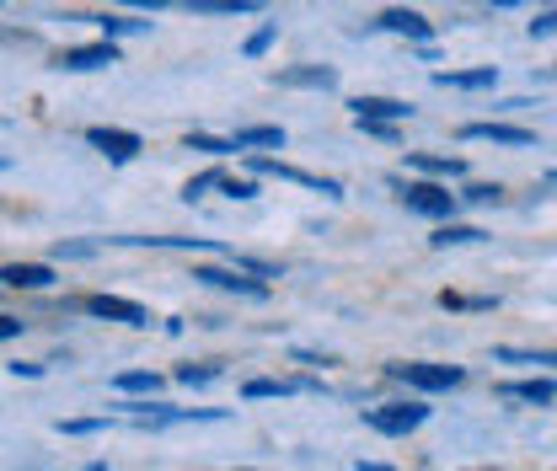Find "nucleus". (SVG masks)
<instances>
[{
	"instance_id": "14",
	"label": "nucleus",
	"mask_w": 557,
	"mask_h": 471,
	"mask_svg": "<svg viewBox=\"0 0 557 471\" xmlns=\"http://www.w3.org/2000/svg\"><path fill=\"white\" fill-rule=\"evenodd\" d=\"M498 397H504V402L553 407L557 402V381H547V375H531V381H498Z\"/></svg>"
},
{
	"instance_id": "37",
	"label": "nucleus",
	"mask_w": 557,
	"mask_h": 471,
	"mask_svg": "<svg viewBox=\"0 0 557 471\" xmlns=\"http://www.w3.org/2000/svg\"><path fill=\"white\" fill-rule=\"evenodd\" d=\"M5 166H11V161H5V156H0V172H5Z\"/></svg>"
},
{
	"instance_id": "27",
	"label": "nucleus",
	"mask_w": 557,
	"mask_h": 471,
	"mask_svg": "<svg viewBox=\"0 0 557 471\" xmlns=\"http://www.w3.org/2000/svg\"><path fill=\"white\" fill-rule=\"evenodd\" d=\"M220 194H225V199H258V177H231V172H225V183H220Z\"/></svg>"
},
{
	"instance_id": "7",
	"label": "nucleus",
	"mask_w": 557,
	"mask_h": 471,
	"mask_svg": "<svg viewBox=\"0 0 557 471\" xmlns=\"http://www.w3.org/2000/svg\"><path fill=\"white\" fill-rule=\"evenodd\" d=\"M81 311H86V317H97V322L150 327V311H145L139 300H124V295H86V300H81Z\"/></svg>"
},
{
	"instance_id": "30",
	"label": "nucleus",
	"mask_w": 557,
	"mask_h": 471,
	"mask_svg": "<svg viewBox=\"0 0 557 471\" xmlns=\"http://www.w3.org/2000/svg\"><path fill=\"white\" fill-rule=\"evenodd\" d=\"M108 418H60V434H102Z\"/></svg>"
},
{
	"instance_id": "19",
	"label": "nucleus",
	"mask_w": 557,
	"mask_h": 471,
	"mask_svg": "<svg viewBox=\"0 0 557 471\" xmlns=\"http://www.w3.org/2000/svg\"><path fill=\"white\" fill-rule=\"evenodd\" d=\"M236 150L247 156V150H284V129L278 124H247V129H236Z\"/></svg>"
},
{
	"instance_id": "35",
	"label": "nucleus",
	"mask_w": 557,
	"mask_h": 471,
	"mask_svg": "<svg viewBox=\"0 0 557 471\" xmlns=\"http://www.w3.org/2000/svg\"><path fill=\"white\" fill-rule=\"evenodd\" d=\"M295 359H300V364H333L327 354H311V348H295Z\"/></svg>"
},
{
	"instance_id": "6",
	"label": "nucleus",
	"mask_w": 557,
	"mask_h": 471,
	"mask_svg": "<svg viewBox=\"0 0 557 471\" xmlns=\"http://www.w3.org/2000/svg\"><path fill=\"white\" fill-rule=\"evenodd\" d=\"M86 145L102 150L113 166H129L139 150H145V139H139L135 129H113V124H91V129H86Z\"/></svg>"
},
{
	"instance_id": "12",
	"label": "nucleus",
	"mask_w": 557,
	"mask_h": 471,
	"mask_svg": "<svg viewBox=\"0 0 557 471\" xmlns=\"http://www.w3.org/2000/svg\"><path fill=\"white\" fill-rule=\"evenodd\" d=\"M375 33H397V38L429 44V38H434V22H429V16H418V11H408V5H392V11H381V16H375Z\"/></svg>"
},
{
	"instance_id": "24",
	"label": "nucleus",
	"mask_w": 557,
	"mask_h": 471,
	"mask_svg": "<svg viewBox=\"0 0 557 471\" xmlns=\"http://www.w3.org/2000/svg\"><path fill=\"white\" fill-rule=\"evenodd\" d=\"M274 38H278V22H263V27H258V33L242 44V54H247V60H263V54L274 49Z\"/></svg>"
},
{
	"instance_id": "11",
	"label": "nucleus",
	"mask_w": 557,
	"mask_h": 471,
	"mask_svg": "<svg viewBox=\"0 0 557 471\" xmlns=\"http://www.w3.org/2000/svg\"><path fill=\"white\" fill-rule=\"evenodd\" d=\"M113 247H156V252H231V247H214L205 236H108Z\"/></svg>"
},
{
	"instance_id": "1",
	"label": "nucleus",
	"mask_w": 557,
	"mask_h": 471,
	"mask_svg": "<svg viewBox=\"0 0 557 471\" xmlns=\"http://www.w3.org/2000/svg\"><path fill=\"white\" fill-rule=\"evenodd\" d=\"M247 172H252V177H278V183H300V188H311V194H322V199H344V183H338V177L300 172V166H289V161H278V156H263V150H247Z\"/></svg>"
},
{
	"instance_id": "18",
	"label": "nucleus",
	"mask_w": 557,
	"mask_h": 471,
	"mask_svg": "<svg viewBox=\"0 0 557 471\" xmlns=\"http://www.w3.org/2000/svg\"><path fill=\"white\" fill-rule=\"evenodd\" d=\"M487 241L483 225H461V220H440V231L429 236V247H478Z\"/></svg>"
},
{
	"instance_id": "34",
	"label": "nucleus",
	"mask_w": 557,
	"mask_h": 471,
	"mask_svg": "<svg viewBox=\"0 0 557 471\" xmlns=\"http://www.w3.org/2000/svg\"><path fill=\"white\" fill-rule=\"evenodd\" d=\"M11 375H27V381H38V375H44V364H27V359H16V364H11Z\"/></svg>"
},
{
	"instance_id": "31",
	"label": "nucleus",
	"mask_w": 557,
	"mask_h": 471,
	"mask_svg": "<svg viewBox=\"0 0 557 471\" xmlns=\"http://www.w3.org/2000/svg\"><path fill=\"white\" fill-rule=\"evenodd\" d=\"M54 258H65V263H81V258H97V241H60V247H54Z\"/></svg>"
},
{
	"instance_id": "28",
	"label": "nucleus",
	"mask_w": 557,
	"mask_h": 471,
	"mask_svg": "<svg viewBox=\"0 0 557 471\" xmlns=\"http://www.w3.org/2000/svg\"><path fill=\"white\" fill-rule=\"evenodd\" d=\"M177 381L183 386H209V381H220V364H183Z\"/></svg>"
},
{
	"instance_id": "17",
	"label": "nucleus",
	"mask_w": 557,
	"mask_h": 471,
	"mask_svg": "<svg viewBox=\"0 0 557 471\" xmlns=\"http://www.w3.org/2000/svg\"><path fill=\"white\" fill-rule=\"evenodd\" d=\"M408 172L434 177V183H450V177H467V161L461 156H423V150H413L408 156Z\"/></svg>"
},
{
	"instance_id": "4",
	"label": "nucleus",
	"mask_w": 557,
	"mask_h": 471,
	"mask_svg": "<svg viewBox=\"0 0 557 471\" xmlns=\"http://www.w3.org/2000/svg\"><path fill=\"white\" fill-rule=\"evenodd\" d=\"M386 375L403 381V386H413V392H456L467 381L461 364H386Z\"/></svg>"
},
{
	"instance_id": "33",
	"label": "nucleus",
	"mask_w": 557,
	"mask_h": 471,
	"mask_svg": "<svg viewBox=\"0 0 557 471\" xmlns=\"http://www.w3.org/2000/svg\"><path fill=\"white\" fill-rule=\"evenodd\" d=\"M11 337H22V322L16 317H0V343H11Z\"/></svg>"
},
{
	"instance_id": "38",
	"label": "nucleus",
	"mask_w": 557,
	"mask_h": 471,
	"mask_svg": "<svg viewBox=\"0 0 557 471\" xmlns=\"http://www.w3.org/2000/svg\"><path fill=\"white\" fill-rule=\"evenodd\" d=\"M547 183H557V172H553V177H547Z\"/></svg>"
},
{
	"instance_id": "16",
	"label": "nucleus",
	"mask_w": 557,
	"mask_h": 471,
	"mask_svg": "<svg viewBox=\"0 0 557 471\" xmlns=\"http://www.w3.org/2000/svg\"><path fill=\"white\" fill-rule=\"evenodd\" d=\"M434 86H450V91H487V86H498V65H478V70H434Z\"/></svg>"
},
{
	"instance_id": "29",
	"label": "nucleus",
	"mask_w": 557,
	"mask_h": 471,
	"mask_svg": "<svg viewBox=\"0 0 557 471\" xmlns=\"http://www.w3.org/2000/svg\"><path fill=\"white\" fill-rule=\"evenodd\" d=\"M525 33H531V38H557V5H547V11H536V16L525 22Z\"/></svg>"
},
{
	"instance_id": "15",
	"label": "nucleus",
	"mask_w": 557,
	"mask_h": 471,
	"mask_svg": "<svg viewBox=\"0 0 557 471\" xmlns=\"http://www.w3.org/2000/svg\"><path fill=\"white\" fill-rule=\"evenodd\" d=\"M348 108H354V119H381V124H408L413 119V108L397 102V97H354Z\"/></svg>"
},
{
	"instance_id": "20",
	"label": "nucleus",
	"mask_w": 557,
	"mask_h": 471,
	"mask_svg": "<svg viewBox=\"0 0 557 471\" xmlns=\"http://www.w3.org/2000/svg\"><path fill=\"white\" fill-rule=\"evenodd\" d=\"M498 364H542V370H557V348H493Z\"/></svg>"
},
{
	"instance_id": "21",
	"label": "nucleus",
	"mask_w": 557,
	"mask_h": 471,
	"mask_svg": "<svg viewBox=\"0 0 557 471\" xmlns=\"http://www.w3.org/2000/svg\"><path fill=\"white\" fill-rule=\"evenodd\" d=\"M91 22H97L102 38H129V33H145V27H150L145 16H124V11H102V16H91Z\"/></svg>"
},
{
	"instance_id": "39",
	"label": "nucleus",
	"mask_w": 557,
	"mask_h": 471,
	"mask_svg": "<svg viewBox=\"0 0 557 471\" xmlns=\"http://www.w3.org/2000/svg\"><path fill=\"white\" fill-rule=\"evenodd\" d=\"M0 5H5V0H0Z\"/></svg>"
},
{
	"instance_id": "10",
	"label": "nucleus",
	"mask_w": 557,
	"mask_h": 471,
	"mask_svg": "<svg viewBox=\"0 0 557 471\" xmlns=\"http://www.w3.org/2000/svg\"><path fill=\"white\" fill-rule=\"evenodd\" d=\"M461 139H487V145H515V150H525V145H536V129H525V124H498V119H478V124H461Z\"/></svg>"
},
{
	"instance_id": "26",
	"label": "nucleus",
	"mask_w": 557,
	"mask_h": 471,
	"mask_svg": "<svg viewBox=\"0 0 557 471\" xmlns=\"http://www.w3.org/2000/svg\"><path fill=\"white\" fill-rule=\"evenodd\" d=\"M461 203H478V209L504 203V188H498V183H467V188H461Z\"/></svg>"
},
{
	"instance_id": "3",
	"label": "nucleus",
	"mask_w": 557,
	"mask_h": 471,
	"mask_svg": "<svg viewBox=\"0 0 557 471\" xmlns=\"http://www.w3.org/2000/svg\"><path fill=\"white\" fill-rule=\"evenodd\" d=\"M194 278L209 284V289H225V295H242V300H269V278L236 269L231 258L225 263H194Z\"/></svg>"
},
{
	"instance_id": "8",
	"label": "nucleus",
	"mask_w": 557,
	"mask_h": 471,
	"mask_svg": "<svg viewBox=\"0 0 557 471\" xmlns=\"http://www.w3.org/2000/svg\"><path fill=\"white\" fill-rule=\"evenodd\" d=\"M119 65V44L113 38H102V44H70L54 54V70H75V75H86V70H108Z\"/></svg>"
},
{
	"instance_id": "23",
	"label": "nucleus",
	"mask_w": 557,
	"mask_h": 471,
	"mask_svg": "<svg viewBox=\"0 0 557 471\" xmlns=\"http://www.w3.org/2000/svg\"><path fill=\"white\" fill-rule=\"evenodd\" d=\"M183 145H188V150H205V156H242V150H236V139L205 135V129H188V135H183Z\"/></svg>"
},
{
	"instance_id": "2",
	"label": "nucleus",
	"mask_w": 557,
	"mask_h": 471,
	"mask_svg": "<svg viewBox=\"0 0 557 471\" xmlns=\"http://www.w3.org/2000/svg\"><path fill=\"white\" fill-rule=\"evenodd\" d=\"M397 188V199L408 214H423V220H456V209H461V194H450L445 183H392Z\"/></svg>"
},
{
	"instance_id": "36",
	"label": "nucleus",
	"mask_w": 557,
	"mask_h": 471,
	"mask_svg": "<svg viewBox=\"0 0 557 471\" xmlns=\"http://www.w3.org/2000/svg\"><path fill=\"white\" fill-rule=\"evenodd\" d=\"M359 471H397V467H381V461H359Z\"/></svg>"
},
{
	"instance_id": "13",
	"label": "nucleus",
	"mask_w": 557,
	"mask_h": 471,
	"mask_svg": "<svg viewBox=\"0 0 557 471\" xmlns=\"http://www.w3.org/2000/svg\"><path fill=\"white\" fill-rule=\"evenodd\" d=\"M0 289H22V295L54 289V263H5L0 269Z\"/></svg>"
},
{
	"instance_id": "5",
	"label": "nucleus",
	"mask_w": 557,
	"mask_h": 471,
	"mask_svg": "<svg viewBox=\"0 0 557 471\" xmlns=\"http://www.w3.org/2000/svg\"><path fill=\"white\" fill-rule=\"evenodd\" d=\"M364 423L375 434H413L418 423H429V407L423 402H381V407H364Z\"/></svg>"
},
{
	"instance_id": "9",
	"label": "nucleus",
	"mask_w": 557,
	"mask_h": 471,
	"mask_svg": "<svg viewBox=\"0 0 557 471\" xmlns=\"http://www.w3.org/2000/svg\"><path fill=\"white\" fill-rule=\"evenodd\" d=\"M274 86H289V91H338V70L333 65H289L269 75Z\"/></svg>"
},
{
	"instance_id": "32",
	"label": "nucleus",
	"mask_w": 557,
	"mask_h": 471,
	"mask_svg": "<svg viewBox=\"0 0 557 471\" xmlns=\"http://www.w3.org/2000/svg\"><path fill=\"white\" fill-rule=\"evenodd\" d=\"M354 129H359V135H370V139H386V145L397 139V124H381V119H354Z\"/></svg>"
},
{
	"instance_id": "25",
	"label": "nucleus",
	"mask_w": 557,
	"mask_h": 471,
	"mask_svg": "<svg viewBox=\"0 0 557 471\" xmlns=\"http://www.w3.org/2000/svg\"><path fill=\"white\" fill-rule=\"evenodd\" d=\"M220 183H225V172H220V166H209V172H199V177H188V183H183V199L188 203L205 199L209 188H220Z\"/></svg>"
},
{
	"instance_id": "22",
	"label": "nucleus",
	"mask_w": 557,
	"mask_h": 471,
	"mask_svg": "<svg viewBox=\"0 0 557 471\" xmlns=\"http://www.w3.org/2000/svg\"><path fill=\"white\" fill-rule=\"evenodd\" d=\"M113 392H124V397H156V392H161V375H156V370H124V375L113 381Z\"/></svg>"
}]
</instances>
